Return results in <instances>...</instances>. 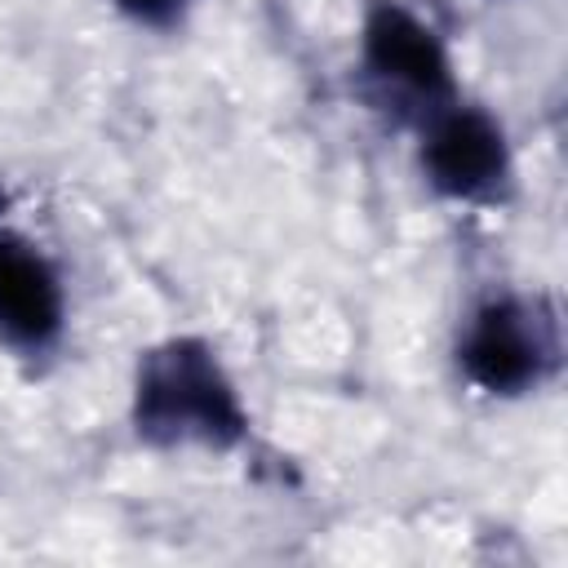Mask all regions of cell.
Masks as SVG:
<instances>
[{
    "mask_svg": "<svg viewBox=\"0 0 568 568\" xmlns=\"http://www.w3.org/2000/svg\"><path fill=\"white\" fill-rule=\"evenodd\" d=\"M195 4L200 0H111V9L142 31H178Z\"/></svg>",
    "mask_w": 568,
    "mask_h": 568,
    "instance_id": "8992f818",
    "label": "cell"
},
{
    "mask_svg": "<svg viewBox=\"0 0 568 568\" xmlns=\"http://www.w3.org/2000/svg\"><path fill=\"white\" fill-rule=\"evenodd\" d=\"M453 368L484 399H528L564 373V315L541 288L479 293L453 333Z\"/></svg>",
    "mask_w": 568,
    "mask_h": 568,
    "instance_id": "7a4b0ae2",
    "label": "cell"
},
{
    "mask_svg": "<svg viewBox=\"0 0 568 568\" xmlns=\"http://www.w3.org/2000/svg\"><path fill=\"white\" fill-rule=\"evenodd\" d=\"M355 84L373 111L413 129L462 98L453 49L439 27L404 0H368L355 36Z\"/></svg>",
    "mask_w": 568,
    "mask_h": 568,
    "instance_id": "3957f363",
    "label": "cell"
},
{
    "mask_svg": "<svg viewBox=\"0 0 568 568\" xmlns=\"http://www.w3.org/2000/svg\"><path fill=\"white\" fill-rule=\"evenodd\" d=\"M71 297L62 266L18 226L0 222V351L40 373L58 359L67 342Z\"/></svg>",
    "mask_w": 568,
    "mask_h": 568,
    "instance_id": "5b68a950",
    "label": "cell"
},
{
    "mask_svg": "<svg viewBox=\"0 0 568 568\" xmlns=\"http://www.w3.org/2000/svg\"><path fill=\"white\" fill-rule=\"evenodd\" d=\"M413 133V164L422 186L462 209H501L515 195V146L497 111L466 93L430 111Z\"/></svg>",
    "mask_w": 568,
    "mask_h": 568,
    "instance_id": "277c9868",
    "label": "cell"
},
{
    "mask_svg": "<svg viewBox=\"0 0 568 568\" xmlns=\"http://www.w3.org/2000/svg\"><path fill=\"white\" fill-rule=\"evenodd\" d=\"M129 426L155 453H235L253 435V413L213 337L169 333L133 359Z\"/></svg>",
    "mask_w": 568,
    "mask_h": 568,
    "instance_id": "6da1fadb",
    "label": "cell"
}]
</instances>
